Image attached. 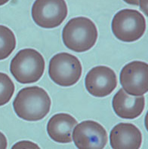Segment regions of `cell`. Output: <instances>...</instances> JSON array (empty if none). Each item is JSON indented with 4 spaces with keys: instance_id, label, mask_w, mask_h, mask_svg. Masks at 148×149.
Masks as SVG:
<instances>
[{
    "instance_id": "d6986e66",
    "label": "cell",
    "mask_w": 148,
    "mask_h": 149,
    "mask_svg": "<svg viewBox=\"0 0 148 149\" xmlns=\"http://www.w3.org/2000/svg\"><path fill=\"white\" fill-rule=\"evenodd\" d=\"M8 2H9V0H0V6H3Z\"/></svg>"
},
{
    "instance_id": "7c38bea8",
    "label": "cell",
    "mask_w": 148,
    "mask_h": 149,
    "mask_svg": "<svg viewBox=\"0 0 148 149\" xmlns=\"http://www.w3.org/2000/svg\"><path fill=\"white\" fill-rule=\"evenodd\" d=\"M77 120L67 113L56 114L50 118L47 124V133L50 138L58 143L72 142V132Z\"/></svg>"
},
{
    "instance_id": "ac0fdd59",
    "label": "cell",
    "mask_w": 148,
    "mask_h": 149,
    "mask_svg": "<svg viewBox=\"0 0 148 149\" xmlns=\"http://www.w3.org/2000/svg\"><path fill=\"white\" fill-rule=\"evenodd\" d=\"M125 2L133 6H139V0H123Z\"/></svg>"
},
{
    "instance_id": "6da1fadb",
    "label": "cell",
    "mask_w": 148,
    "mask_h": 149,
    "mask_svg": "<svg viewBox=\"0 0 148 149\" xmlns=\"http://www.w3.org/2000/svg\"><path fill=\"white\" fill-rule=\"evenodd\" d=\"M51 101L43 88L37 86L23 88L13 102L15 112L27 121H38L48 114Z\"/></svg>"
},
{
    "instance_id": "30bf717a",
    "label": "cell",
    "mask_w": 148,
    "mask_h": 149,
    "mask_svg": "<svg viewBox=\"0 0 148 149\" xmlns=\"http://www.w3.org/2000/svg\"><path fill=\"white\" fill-rule=\"evenodd\" d=\"M145 106L143 96H131L120 89L113 99V109L116 115L123 119H135L142 114Z\"/></svg>"
},
{
    "instance_id": "9c48e42d",
    "label": "cell",
    "mask_w": 148,
    "mask_h": 149,
    "mask_svg": "<svg viewBox=\"0 0 148 149\" xmlns=\"http://www.w3.org/2000/svg\"><path fill=\"white\" fill-rule=\"evenodd\" d=\"M85 85L88 93L95 97H105L111 94L117 86V77L111 68L98 65L86 74Z\"/></svg>"
},
{
    "instance_id": "2e32d148",
    "label": "cell",
    "mask_w": 148,
    "mask_h": 149,
    "mask_svg": "<svg viewBox=\"0 0 148 149\" xmlns=\"http://www.w3.org/2000/svg\"><path fill=\"white\" fill-rule=\"evenodd\" d=\"M7 139L3 133L0 132V148H7Z\"/></svg>"
},
{
    "instance_id": "5bb4252c",
    "label": "cell",
    "mask_w": 148,
    "mask_h": 149,
    "mask_svg": "<svg viewBox=\"0 0 148 149\" xmlns=\"http://www.w3.org/2000/svg\"><path fill=\"white\" fill-rule=\"evenodd\" d=\"M15 86L7 74L0 72V106L9 102L15 93Z\"/></svg>"
},
{
    "instance_id": "5b68a950",
    "label": "cell",
    "mask_w": 148,
    "mask_h": 149,
    "mask_svg": "<svg viewBox=\"0 0 148 149\" xmlns=\"http://www.w3.org/2000/svg\"><path fill=\"white\" fill-rule=\"evenodd\" d=\"M82 66L76 56L69 53H59L51 59L48 74L55 84L61 87H70L79 81Z\"/></svg>"
},
{
    "instance_id": "4fadbf2b",
    "label": "cell",
    "mask_w": 148,
    "mask_h": 149,
    "mask_svg": "<svg viewBox=\"0 0 148 149\" xmlns=\"http://www.w3.org/2000/svg\"><path fill=\"white\" fill-rule=\"evenodd\" d=\"M16 37L11 29L0 25V60L8 58L16 47Z\"/></svg>"
},
{
    "instance_id": "ba28073f",
    "label": "cell",
    "mask_w": 148,
    "mask_h": 149,
    "mask_svg": "<svg viewBox=\"0 0 148 149\" xmlns=\"http://www.w3.org/2000/svg\"><path fill=\"white\" fill-rule=\"evenodd\" d=\"M120 84L131 96H142L148 91V65L142 61L126 64L121 70Z\"/></svg>"
},
{
    "instance_id": "e0dca14e",
    "label": "cell",
    "mask_w": 148,
    "mask_h": 149,
    "mask_svg": "<svg viewBox=\"0 0 148 149\" xmlns=\"http://www.w3.org/2000/svg\"><path fill=\"white\" fill-rule=\"evenodd\" d=\"M139 6H141V9L143 10L144 12L146 13V15H147V0H143L142 1H139Z\"/></svg>"
},
{
    "instance_id": "8fae6325",
    "label": "cell",
    "mask_w": 148,
    "mask_h": 149,
    "mask_svg": "<svg viewBox=\"0 0 148 149\" xmlns=\"http://www.w3.org/2000/svg\"><path fill=\"white\" fill-rule=\"evenodd\" d=\"M110 143L113 148H140L142 143V134L135 125L120 123L112 129Z\"/></svg>"
},
{
    "instance_id": "9a60e30c",
    "label": "cell",
    "mask_w": 148,
    "mask_h": 149,
    "mask_svg": "<svg viewBox=\"0 0 148 149\" xmlns=\"http://www.w3.org/2000/svg\"><path fill=\"white\" fill-rule=\"evenodd\" d=\"M13 148H39L36 144L29 141H21L13 146Z\"/></svg>"
},
{
    "instance_id": "3957f363",
    "label": "cell",
    "mask_w": 148,
    "mask_h": 149,
    "mask_svg": "<svg viewBox=\"0 0 148 149\" xmlns=\"http://www.w3.org/2000/svg\"><path fill=\"white\" fill-rule=\"evenodd\" d=\"M46 68L44 57L33 48H25L18 51L10 64V72L20 84H31L38 81Z\"/></svg>"
},
{
    "instance_id": "8992f818",
    "label": "cell",
    "mask_w": 148,
    "mask_h": 149,
    "mask_svg": "<svg viewBox=\"0 0 148 149\" xmlns=\"http://www.w3.org/2000/svg\"><path fill=\"white\" fill-rule=\"evenodd\" d=\"M32 17L36 25L53 29L62 24L68 14L65 0H36L32 7Z\"/></svg>"
},
{
    "instance_id": "7a4b0ae2",
    "label": "cell",
    "mask_w": 148,
    "mask_h": 149,
    "mask_svg": "<svg viewBox=\"0 0 148 149\" xmlns=\"http://www.w3.org/2000/svg\"><path fill=\"white\" fill-rule=\"evenodd\" d=\"M97 29L91 19L78 17L69 20L64 26L62 39L68 49L77 53L88 51L97 39Z\"/></svg>"
},
{
    "instance_id": "52a82bcc",
    "label": "cell",
    "mask_w": 148,
    "mask_h": 149,
    "mask_svg": "<svg viewBox=\"0 0 148 149\" xmlns=\"http://www.w3.org/2000/svg\"><path fill=\"white\" fill-rule=\"evenodd\" d=\"M72 140L78 148L101 149L106 146L108 136L101 124L88 120L76 125L73 131Z\"/></svg>"
},
{
    "instance_id": "277c9868",
    "label": "cell",
    "mask_w": 148,
    "mask_h": 149,
    "mask_svg": "<svg viewBox=\"0 0 148 149\" xmlns=\"http://www.w3.org/2000/svg\"><path fill=\"white\" fill-rule=\"evenodd\" d=\"M112 31L116 38L124 42L139 40L146 31V20L137 10L123 9L112 20Z\"/></svg>"
}]
</instances>
